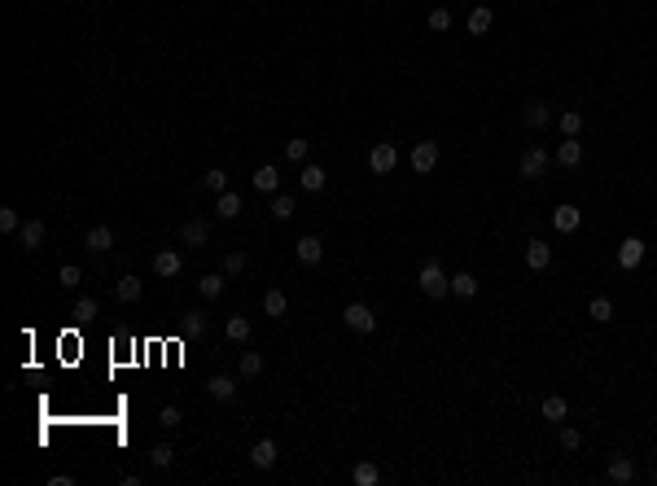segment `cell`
<instances>
[{
    "label": "cell",
    "mask_w": 657,
    "mask_h": 486,
    "mask_svg": "<svg viewBox=\"0 0 657 486\" xmlns=\"http://www.w3.org/2000/svg\"><path fill=\"white\" fill-rule=\"evenodd\" d=\"M394 162H399V153H394V145H373V153H368V167H373L377 175L394 171Z\"/></svg>",
    "instance_id": "9"
},
{
    "label": "cell",
    "mask_w": 657,
    "mask_h": 486,
    "mask_svg": "<svg viewBox=\"0 0 657 486\" xmlns=\"http://www.w3.org/2000/svg\"><path fill=\"white\" fill-rule=\"evenodd\" d=\"M342 320H346V324L355 329V333H373V329H377V316L368 311L364 302H346V311H342Z\"/></svg>",
    "instance_id": "2"
},
{
    "label": "cell",
    "mask_w": 657,
    "mask_h": 486,
    "mask_svg": "<svg viewBox=\"0 0 657 486\" xmlns=\"http://www.w3.org/2000/svg\"><path fill=\"white\" fill-rule=\"evenodd\" d=\"M237 368H241V377H259V373H263V355H255V351H246V355H241V364H237Z\"/></svg>",
    "instance_id": "33"
},
{
    "label": "cell",
    "mask_w": 657,
    "mask_h": 486,
    "mask_svg": "<svg viewBox=\"0 0 657 486\" xmlns=\"http://www.w3.org/2000/svg\"><path fill=\"white\" fill-rule=\"evenodd\" d=\"M653 482H657V469H653Z\"/></svg>",
    "instance_id": "45"
},
{
    "label": "cell",
    "mask_w": 657,
    "mask_h": 486,
    "mask_svg": "<svg viewBox=\"0 0 657 486\" xmlns=\"http://www.w3.org/2000/svg\"><path fill=\"white\" fill-rule=\"evenodd\" d=\"M605 473H609V482H623V486H627L631 478H636V465H631V456H614Z\"/></svg>",
    "instance_id": "17"
},
{
    "label": "cell",
    "mask_w": 657,
    "mask_h": 486,
    "mask_svg": "<svg viewBox=\"0 0 657 486\" xmlns=\"http://www.w3.org/2000/svg\"><path fill=\"white\" fill-rule=\"evenodd\" d=\"M543 171H548V149H526L517 162V175L521 180H539Z\"/></svg>",
    "instance_id": "3"
},
{
    "label": "cell",
    "mask_w": 657,
    "mask_h": 486,
    "mask_svg": "<svg viewBox=\"0 0 657 486\" xmlns=\"http://www.w3.org/2000/svg\"><path fill=\"white\" fill-rule=\"evenodd\" d=\"M561 132H566V136H579V132H583V114H579V110H566V114H561Z\"/></svg>",
    "instance_id": "35"
},
{
    "label": "cell",
    "mask_w": 657,
    "mask_h": 486,
    "mask_svg": "<svg viewBox=\"0 0 657 486\" xmlns=\"http://www.w3.org/2000/svg\"><path fill=\"white\" fill-rule=\"evenodd\" d=\"M566 412L570 408H566V399H561V395H548L543 399V421H566Z\"/></svg>",
    "instance_id": "28"
},
{
    "label": "cell",
    "mask_w": 657,
    "mask_h": 486,
    "mask_svg": "<svg viewBox=\"0 0 657 486\" xmlns=\"http://www.w3.org/2000/svg\"><path fill=\"white\" fill-rule=\"evenodd\" d=\"M579 443H583V438H579V430H561V447H566V452H574Z\"/></svg>",
    "instance_id": "44"
},
{
    "label": "cell",
    "mask_w": 657,
    "mask_h": 486,
    "mask_svg": "<svg viewBox=\"0 0 657 486\" xmlns=\"http://www.w3.org/2000/svg\"><path fill=\"white\" fill-rule=\"evenodd\" d=\"M180 241H184V245H197V250H202V245L211 241V223H206V219H189V223H180Z\"/></svg>",
    "instance_id": "5"
},
{
    "label": "cell",
    "mask_w": 657,
    "mask_h": 486,
    "mask_svg": "<svg viewBox=\"0 0 657 486\" xmlns=\"http://www.w3.org/2000/svg\"><path fill=\"white\" fill-rule=\"evenodd\" d=\"M640 258H644V241H640V236H627V241L618 245V263H623V267H640Z\"/></svg>",
    "instance_id": "14"
},
{
    "label": "cell",
    "mask_w": 657,
    "mask_h": 486,
    "mask_svg": "<svg viewBox=\"0 0 657 486\" xmlns=\"http://www.w3.org/2000/svg\"><path fill=\"white\" fill-rule=\"evenodd\" d=\"M277 460H281L277 443H272V438H259V443H255V452H250V465H255V469H272Z\"/></svg>",
    "instance_id": "7"
},
{
    "label": "cell",
    "mask_w": 657,
    "mask_h": 486,
    "mask_svg": "<svg viewBox=\"0 0 657 486\" xmlns=\"http://www.w3.org/2000/svg\"><path fill=\"white\" fill-rule=\"evenodd\" d=\"M434 167H438V145H434V140H421V145H412V171L429 175Z\"/></svg>",
    "instance_id": "4"
},
{
    "label": "cell",
    "mask_w": 657,
    "mask_h": 486,
    "mask_svg": "<svg viewBox=\"0 0 657 486\" xmlns=\"http://www.w3.org/2000/svg\"><path fill=\"white\" fill-rule=\"evenodd\" d=\"M285 158L307 162V140H285Z\"/></svg>",
    "instance_id": "39"
},
{
    "label": "cell",
    "mask_w": 657,
    "mask_h": 486,
    "mask_svg": "<svg viewBox=\"0 0 657 486\" xmlns=\"http://www.w3.org/2000/svg\"><path fill=\"white\" fill-rule=\"evenodd\" d=\"M75 316L79 320H92V316H97V298H79L75 302Z\"/></svg>",
    "instance_id": "41"
},
{
    "label": "cell",
    "mask_w": 657,
    "mask_h": 486,
    "mask_svg": "<svg viewBox=\"0 0 657 486\" xmlns=\"http://www.w3.org/2000/svg\"><path fill=\"white\" fill-rule=\"evenodd\" d=\"M526 263H530L535 272H543L548 263H552V245H548V241H530V245H526Z\"/></svg>",
    "instance_id": "15"
},
{
    "label": "cell",
    "mask_w": 657,
    "mask_h": 486,
    "mask_svg": "<svg viewBox=\"0 0 657 486\" xmlns=\"http://www.w3.org/2000/svg\"><path fill=\"white\" fill-rule=\"evenodd\" d=\"M184 333H206V316H189L184 320Z\"/></svg>",
    "instance_id": "43"
},
{
    "label": "cell",
    "mask_w": 657,
    "mask_h": 486,
    "mask_svg": "<svg viewBox=\"0 0 657 486\" xmlns=\"http://www.w3.org/2000/svg\"><path fill=\"white\" fill-rule=\"evenodd\" d=\"M83 245H88L92 254H105V250L114 245V232L105 228V223H97V228H88V232H83Z\"/></svg>",
    "instance_id": "12"
},
{
    "label": "cell",
    "mask_w": 657,
    "mask_h": 486,
    "mask_svg": "<svg viewBox=\"0 0 657 486\" xmlns=\"http://www.w3.org/2000/svg\"><path fill=\"white\" fill-rule=\"evenodd\" d=\"M552 223H557V232H574L579 228V206H557Z\"/></svg>",
    "instance_id": "24"
},
{
    "label": "cell",
    "mask_w": 657,
    "mask_h": 486,
    "mask_svg": "<svg viewBox=\"0 0 657 486\" xmlns=\"http://www.w3.org/2000/svg\"><path fill=\"white\" fill-rule=\"evenodd\" d=\"M250 180H255L259 193H277V188H281V171H277V167H259Z\"/></svg>",
    "instance_id": "19"
},
{
    "label": "cell",
    "mask_w": 657,
    "mask_h": 486,
    "mask_svg": "<svg viewBox=\"0 0 657 486\" xmlns=\"http://www.w3.org/2000/svg\"><path fill=\"white\" fill-rule=\"evenodd\" d=\"M557 162H561V167H579V162H583V145H579L574 136H570V140H561V149H557Z\"/></svg>",
    "instance_id": "21"
},
{
    "label": "cell",
    "mask_w": 657,
    "mask_h": 486,
    "mask_svg": "<svg viewBox=\"0 0 657 486\" xmlns=\"http://www.w3.org/2000/svg\"><path fill=\"white\" fill-rule=\"evenodd\" d=\"M451 27V14L447 9H434V14H429V31H447Z\"/></svg>",
    "instance_id": "40"
},
{
    "label": "cell",
    "mask_w": 657,
    "mask_h": 486,
    "mask_svg": "<svg viewBox=\"0 0 657 486\" xmlns=\"http://www.w3.org/2000/svg\"><path fill=\"white\" fill-rule=\"evenodd\" d=\"M18 228H22L18 210H14V206H0V232H18Z\"/></svg>",
    "instance_id": "36"
},
{
    "label": "cell",
    "mask_w": 657,
    "mask_h": 486,
    "mask_svg": "<svg viewBox=\"0 0 657 486\" xmlns=\"http://www.w3.org/2000/svg\"><path fill=\"white\" fill-rule=\"evenodd\" d=\"M294 210H298V201H294V197H285V193L272 197V215H277V219H290Z\"/></svg>",
    "instance_id": "31"
},
{
    "label": "cell",
    "mask_w": 657,
    "mask_h": 486,
    "mask_svg": "<svg viewBox=\"0 0 657 486\" xmlns=\"http://www.w3.org/2000/svg\"><path fill=\"white\" fill-rule=\"evenodd\" d=\"M263 311H268L272 320H277V316H285V311H290V298H285L281 289H268V294H263Z\"/></svg>",
    "instance_id": "23"
},
{
    "label": "cell",
    "mask_w": 657,
    "mask_h": 486,
    "mask_svg": "<svg viewBox=\"0 0 657 486\" xmlns=\"http://www.w3.org/2000/svg\"><path fill=\"white\" fill-rule=\"evenodd\" d=\"M246 267H250V258H246V254H228V258H224V272H228V276H241Z\"/></svg>",
    "instance_id": "38"
},
{
    "label": "cell",
    "mask_w": 657,
    "mask_h": 486,
    "mask_svg": "<svg viewBox=\"0 0 657 486\" xmlns=\"http://www.w3.org/2000/svg\"><path fill=\"white\" fill-rule=\"evenodd\" d=\"M491 22L495 18H491V9H486V5L473 9V14H469V35H486V31H491Z\"/></svg>",
    "instance_id": "25"
},
{
    "label": "cell",
    "mask_w": 657,
    "mask_h": 486,
    "mask_svg": "<svg viewBox=\"0 0 657 486\" xmlns=\"http://www.w3.org/2000/svg\"><path fill=\"white\" fill-rule=\"evenodd\" d=\"M416 285H421L429 298H447V289H451V280H447V272L434 263V258H429V263L421 267V276H416Z\"/></svg>",
    "instance_id": "1"
},
{
    "label": "cell",
    "mask_w": 657,
    "mask_h": 486,
    "mask_svg": "<svg viewBox=\"0 0 657 486\" xmlns=\"http://www.w3.org/2000/svg\"><path fill=\"white\" fill-rule=\"evenodd\" d=\"M588 316L596 320V324H609V320H614V302H609V298H592Z\"/></svg>",
    "instance_id": "29"
},
{
    "label": "cell",
    "mask_w": 657,
    "mask_h": 486,
    "mask_svg": "<svg viewBox=\"0 0 657 486\" xmlns=\"http://www.w3.org/2000/svg\"><path fill=\"white\" fill-rule=\"evenodd\" d=\"M206 395H211V399H224V403H228V399H237V382H233L228 373H215L211 382H206Z\"/></svg>",
    "instance_id": "13"
},
{
    "label": "cell",
    "mask_w": 657,
    "mask_h": 486,
    "mask_svg": "<svg viewBox=\"0 0 657 486\" xmlns=\"http://www.w3.org/2000/svg\"><path fill=\"white\" fill-rule=\"evenodd\" d=\"M325 180H329L325 167H316V162H303V171H298V184H303L307 193H320V188H325Z\"/></svg>",
    "instance_id": "11"
},
{
    "label": "cell",
    "mask_w": 657,
    "mask_h": 486,
    "mask_svg": "<svg viewBox=\"0 0 657 486\" xmlns=\"http://www.w3.org/2000/svg\"><path fill=\"white\" fill-rule=\"evenodd\" d=\"M355 482H360V486H377L381 482L377 465H368V460H364V465H355Z\"/></svg>",
    "instance_id": "34"
},
{
    "label": "cell",
    "mask_w": 657,
    "mask_h": 486,
    "mask_svg": "<svg viewBox=\"0 0 657 486\" xmlns=\"http://www.w3.org/2000/svg\"><path fill=\"white\" fill-rule=\"evenodd\" d=\"M202 188H211V193H224V188H228V171H224V167H211L206 175H202Z\"/></svg>",
    "instance_id": "26"
},
{
    "label": "cell",
    "mask_w": 657,
    "mask_h": 486,
    "mask_svg": "<svg viewBox=\"0 0 657 486\" xmlns=\"http://www.w3.org/2000/svg\"><path fill=\"white\" fill-rule=\"evenodd\" d=\"M241 210H246V206H241V197L224 188V193H219V201H215V215H219V219H237Z\"/></svg>",
    "instance_id": "18"
},
{
    "label": "cell",
    "mask_w": 657,
    "mask_h": 486,
    "mask_svg": "<svg viewBox=\"0 0 657 486\" xmlns=\"http://www.w3.org/2000/svg\"><path fill=\"white\" fill-rule=\"evenodd\" d=\"M294 254H298V263H303V267H316L320 254H325V245H320V236H298Z\"/></svg>",
    "instance_id": "6"
},
{
    "label": "cell",
    "mask_w": 657,
    "mask_h": 486,
    "mask_svg": "<svg viewBox=\"0 0 657 486\" xmlns=\"http://www.w3.org/2000/svg\"><path fill=\"white\" fill-rule=\"evenodd\" d=\"M18 245H22V250H40V245H44V223L40 219H27L18 228Z\"/></svg>",
    "instance_id": "10"
},
{
    "label": "cell",
    "mask_w": 657,
    "mask_h": 486,
    "mask_svg": "<svg viewBox=\"0 0 657 486\" xmlns=\"http://www.w3.org/2000/svg\"><path fill=\"white\" fill-rule=\"evenodd\" d=\"M158 421L166 425V430H175V425H180V408H162V412H158Z\"/></svg>",
    "instance_id": "42"
},
{
    "label": "cell",
    "mask_w": 657,
    "mask_h": 486,
    "mask_svg": "<svg viewBox=\"0 0 657 486\" xmlns=\"http://www.w3.org/2000/svg\"><path fill=\"white\" fill-rule=\"evenodd\" d=\"M521 123H526V127H548V123H552V110H548L543 101H530V105L521 110Z\"/></svg>",
    "instance_id": "16"
},
{
    "label": "cell",
    "mask_w": 657,
    "mask_h": 486,
    "mask_svg": "<svg viewBox=\"0 0 657 486\" xmlns=\"http://www.w3.org/2000/svg\"><path fill=\"white\" fill-rule=\"evenodd\" d=\"M149 460H153V469H171V465H175V452H171L166 443H158V447L149 452Z\"/></svg>",
    "instance_id": "32"
},
{
    "label": "cell",
    "mask_w": 657,
    "mask_h": 486,
    "mask_svg": "<svg viewBox=\"0 0 657 486\" xmlns=\"http://www.w3.org/2000/svg\"><path fill=\"white\" fill-rule=\"evenodd\" d=\"M224 285H228V272H211V276H202V280H197L202 298H219Z\"/></svg>",
    "instance_id": "20"
},
{
    "label": "cell",
    "mask_w": 657,
    "mask_h": 486,
    "mask_svg": "<svg viewBox=\"0 0 657 486\" xmlns=\"http://www.w3.org/2000/svg\"><path fill=\"white\" fill-rule=\"evenodd\" d=\"M224 333H228L233 342H246V338H250V320H246V316H228V324H224Z\"/></svg>",
    "instance_id": "30"
},
{
    "label": "cell",
    "mask_w": 657,
    "mask_h": 486,
    "mask_svg": "<svg viewBox=\"0 0 657 486\" xmlns=\"http://www.w3.org/2000/svg\"><path fill=\"white\" fill-rule=\"evenodd\" d=\"M180 267H184V258L175 254V250H158L153 254V272H158L162 280H171V276H180Z\"/></svg>",
    "instance_id": "8"
},
{
    "label": "cell",
    "mask_w": 657,
    "mask_h": 486,
    "mask_svg": "<svg viewBox=\"0 0 657 486\" xmlns=\"http://www.w3.org/2000/svg\"><path fill=\"white\" fill-rule=\"evenodd\" d=\"M114 294H118V302H136V298H140V280H136V276H123V280L114 285Z\"/></svg>",
    "instance_id": "27"
},
{
    "label": "cell",
    "mask_w": 657,
    "mask_h": 486,
    "mask_svg": "<svg viewBox=\"0 0 657 486\" xmlns=\"http://www.w3.org/2000/svg\"><path fill=\"white\" fill-rule=\"evenodd\" d=\"M451 294H456V298H473V294H477V276H473V272H456V276H451Z\"/></svg>",
    "instance_id": "22"
},
{
    "label": "cell",
    "mask_w": 657,
    "mask_h": 486,
    "mask_svg": "<svg viewBox=\"0 0 657 486\" xmlns=\"http://www.w3.org/2000/svg\"><path fill=\"white\" fill-rule=\"evenodd\" d=\"M57 280H62V285H66V289H79V280H83V272H79L75 263H66L62 272H57Z\"/></svg>",
    "instance_id": "37"
}]
</instances>
